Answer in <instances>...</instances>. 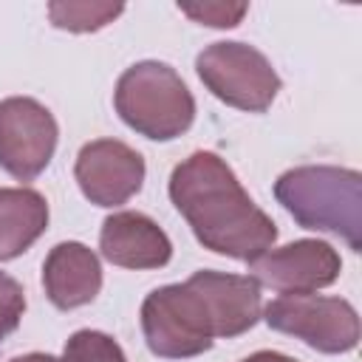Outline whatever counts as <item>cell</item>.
I'll return each mask as SVG.
<instances>
[{
	"mask_svg": "<svg viewBox=\"0 0 362 362\" xmlns=\"http://www.w3.org/2000/svg\"><path fill=\"white\" fill-rule=\"evenodd\" d=\"M170 198L198 243L218 255L252 263L277 240L272 218L249 198L232 167L215 153L198 150L184 158L170 175Z\"/></svg>",
	"mask_w": 362,
	"mask_h": 362,
	"instance_id": "obj_1",
	"label": "cell"
},
{
	"mask_svg": "<svg viewBox=\"0 0 362 362\" xmlns=\"http://www.w3.org/2000/svg\"><path fill=\"white\" fill-rule=\"evenodd\" d=\"M274 198L303 226L342 238L362 249V175L348 167L305 164L274 181Z\"/></svg>",
	"mask_w": 362,
	"mask_h": 362,
	"instance_id": "obj_2",
	"label": "cell"
},
{
	"mask_svg": "<svg viewBox=\"0 0 362 362\" xmlns=\"http://www.w3.org/2000/svg\"><path fill=\"white\" fill-rule=\"evenodd\" d=\"M113 105L130 130L153 141H170L187 133L195 119L189 88L170 65L156 59L136 62L119 76Z\"/></svg>",
	"mask_w": 362,
	"mask_h": 362,
	"instance_id": "obj_3",
	"label": "cell"
},
{
	"mask_svg": "<svg viewBox=\"0 0 362 362\" xmlns=\"http://www.w3.org/2000/svg\"><path fill=\"white\" fill-rule=\"evenodd\" d=\"M141 331L147 348L164 359H189L212 348L215 320L212 311L189 277L150 291L141 303Z\"/></svg>",
	"mask_w": 362,
	"mask_h": 362,
	"instance_id": "obj_4",
	"label": "cell"
},
{
	"mask_svg": "<svg viewBox=\"0 0 362 362\" xmlns=\"http://www.w3.org/2000/svg\"><path fill=\"white\" fill-rule=\"evenodd\" d=\"M195 71L212 96L249 113L269 110L280 90V76L266 54L246 42L206 45L195 57Z\"/></svg>",
	"mask_w": 362,
	"mask_h": 362,
	"instance_id": "obj_5",
	"label": "cell"
},
{
	"mask_svg": "<svg viewBox=\"0 0 362 362\" xmlns=\"http://www.w3.org/2000/svg\"><path fill=\"white\" fill-rule=\"evenodd\" d=\"M274 331L303 339L320 354H348L359 342V317L342 297L283 294L263 311Z\"/></svg>",
	"mask_w": 362,
	"mask_h": 362,
	"instance_id": "obj_6",
	"label": "cell"
},
{
	"mask_svg": "<svg viewBox=\"0 0 362 362\" xmlns=\"http://www.w3.org/2000/svg\"><path fill=\"white\" fill-rule=\"evenodd\" d=\"M57 119L28 96L0 102V167L17 181L37 178L57 150Z\"/></svg>",
	"mask_w": 362,
	"mask_h": 362,
	"instance_id": "obj_7",
	"label": "cell"
},
{
	"mask_svg": "<svg viewBox=\"0 0 362 362\" xmlns=\"http://www.w3.org/2000/svg\"><path fill=\"white\" fill-rule=\"evenodd\" d=\"M249 277L257 286L283 294H314L337 283L342 272V260L337 249L325 240H294L280 249L263 252L249 263Z\"/></svg>",
	"mask_w": 362,
	"mask_h": 362,
	"instance_id": "obj_8",
	"label": "cell"
},
{
	"mask_svg": "<svg viewBox=\"0 0 362 362\" xmlns=\"http://www.w3.org/2000/svg\"><path fill=\"white\" fill-rule=\"evenodd\" d=\"M82 195L96 206L127 204L144 184V158L116 139L88 141L74 164Z\"/></svg>",
	"mask_w": 362,
	"mask_h": 362,
	"instance_id": "obj_9",
	"label": "cell"
},
{
	"mask_svg": "<svg viewBox=\"0 0 362 362\" xmlns=\"http://www.w3.org/2000/svg\"><path fill=\"white\" fill-rule=\"evenodd\" d=\"M102 257L122 269H158L173 257L167 232L141 212H113L99 232Z\"/></svg>",
	"mask_w": 362,
	"mask_h": 362,
	"instance_id": "obj_10",
	"label": "cell"
},
{
	"mask_svg": "<svg viewBox=\"0 0 362 362\" xmlns=\"http://www.w3.org/2000/svg\"><path fill=\"white\" fill-rule=\"evenodd\" d=\"M42 286L48 300L62 311L88 305L102 288L99 257L85 243H57L42 263Z\"/></svg>",
	"mask_w": 362,
	"mask_h": 362,
	"instance_id": "obj_11",
	"label": "cell"
},
{
	"mask_svg": "<svg viewBox=\"0 0 362 362\" xmlns=\"http://www.w3.org/2000/svg\"><path fill=\"white\" fill-rule=\"evenodd\" d=\"M192 280L201 288V294L212 311L218 337H226V339L238 337L260 320V314H263L260 286L249 274L195 272Z\"/></svg>",
	"mask_w": 362,
	"mask_h": 362,
	"instance_id": "obj_12",
	"label": "cell"
},
{
	"mask_svg": "<svg viewBox=\"0 0 362 362\" xmlns=\"http://www.w3.org/2000/svg\"><path fill=\"white\" fill-rule=\"evenodd\" d=\"M48 226V204L37 189L0 187V260L23 255Z\"/></svg>",
	"mask_w": 362,
	"mask_h": 362,
	"instance_id": "obj_13",
	"label": "cell"
},
{
	"mask_svg": "<svg viewBox=\"0 0 362 362\" xmlns=\"http://www.w3.org/2000/svg\"><path fill=\"white\" fill-rule=\"evenodd\" d=\"M124 11L122 3H90V0H59V3H48V17L57 28L62 31H74V34H85V31H99L107 23H113L119 14Z\"/></svg>",
	"mask_w": 362,
	"mask_h": 362,
	"instance_id": "obj_14",
	"label": "cell"
},
{
	"mask_svg": "<svg viewBox=\"0 0 362 362\" xmlns=\"http://www.w3.org/2000/svg\"><path fill=\"white\" fill-rule=\"evenodd\" d=\"M59 362H127L116 339L102 331H76L62 351Z\"/></svg>",
	"mask_w": 362,
	"mask_h": 362,
	"instance_id": "obj_15",
	"label": "cell"
},
{
	"mask_svg": "<svg viewBox=\"0 0 362 362\" xmlns=\"http://www.w3.org/2000/svg\"><path fill=\"white\" fill-rule=\"evenodd\" d=\"M187 17H192L195 23H201V25H212V28H232V25H238L240 20H243V14H246V3H195V6H189V3H184V6H178Z\"/></svg>",
	"mask_w": 362,
	"mask_h": 362,
	"instance_id": "obj_16",
	"label": "cell"
},
{
	"mask_svg": "<svg viewBox=\"0 0 362 362\" xmlns=\"http://www.w3.org/2000/svg\"><path fill=\"white\" fill-rule=\"evenodd\" d=\"M25 311V291L23 286L8 277L6 272H0V339H6L23 320Z\"/></svg>",
	"mask_w": 362,
	"mask_h": 362,
	"instance_id": "obj_17",
	"label": "cell"
},
{
	"mask_svg": "<svg viewBox=\"0 0 362 362\" xmlns=\"http://www.w3.org/2000/svg\"><path fill=\"white\" fill-rule=\"evenodd\" d=\"M240 362H297L294 356H286V354H277V351H257Z\"/></svg>",
	"mask_w": 362,
	"mask_h": 362,
	"instance_id": "obj_18",
	"label": "cell"
},
{
	"mask_svg": "<svg viewBox=\"0 0 362 362\" xmlns=\"http://www.w3.org/2000/svg\"><path fill=\"white\" fill-rule=\"evenodd\" d=\"M11 362H59V359L51 356V354H25V356H17Z\"/></svg>",
	"mask_w": 362,
	"mask_h": 362,
	"instance_id": "obj_19",
	"label": "cell"
}]
</instances>
